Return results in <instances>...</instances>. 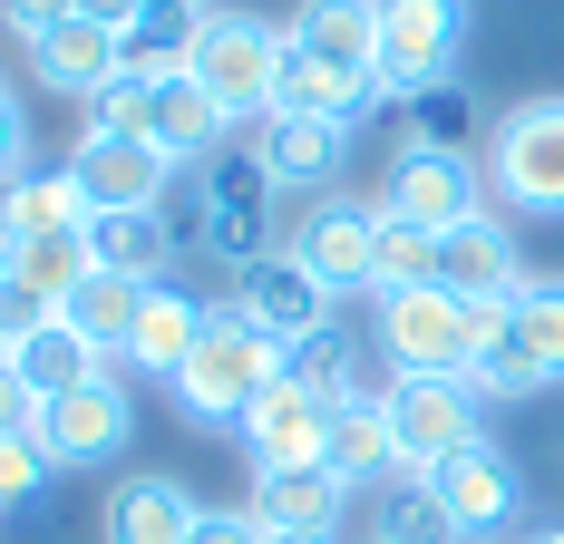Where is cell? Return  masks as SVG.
Wrapping results in <instances>:
<instances>
[{"mask_svg": "<svg viewBox=\"0 0 564 544\" xmlns=\"http://www.w3.org/2000/svg\"><path fill=\"white\" fill-rule=\"evenodd\" d=\"M282 370H292V350H282L273 330L253 322V312H234V302H215L195 360L175 370V409H185V428H205V437H243L253 399H263Z\"/></svg>", "mask_w": 564, "mask_h": 544, "instance_id": "1", "label": "cell"}, {"mask_svg": "<svg viewBox=\"0 0 564 544\" xmlns=\"http://www.w3.org/2000/svg\"><path fill=\"white\" fill-rule=\"evenodd\" d=\"M370 340H380V360L399 380H467L487 360V340H497V312L448 292V282H419V292H380Z\"/></svg>", "mask_w": 564, "mask_h": 544, "instance_id": "2", "label": "cell"}, {"mask_svg": "<svg viewBox=\"0 0 564 544\" xmlns=\"http://www.w3.org/2000/svg\"><path fill=\"white\" fill-rule=\"evenodd\" d=\"M487 205L516 224H564V98H525L487 127Z\"/></svg>", "mask_w": 564, "mask_h": 544, "instance_id": "3", "label": "cell"}, {"mask_svg": "<svg viewBox=\"0 0 564 544\" xmlns=\"http://www.w3.org/2000/svg\"><path fill=\"white\" fill-rule=\"evenodd\" d=\"M195 78L234 127H263L282 108V30L263 10H215L205 40H195Z\"/></svg>", "mask_w": 564, "mask_h": 544, "instance_id": "4", "label": "cell"}, {"mask_svg": "<svg viewBox=\"0 0 564 544\" xmlns=\"http://www.w3.org/2000/svg\"><path fill=\"white\" fill-rule=\"evenodd\" d=\"M380 215H409V224H429V233H457L467 215H487V156H477V146L390 137V165H380Z\"/></svg>", "mask_w": 564, "mask_h": 544, "instance_id": "5", "label": "cell"}, {"mask_svg": "<svg viewBox=\"0 0 564 544\" xmlns=\"http://www.w3.org/2000/svg\"><path fill=\"white\" fill-rule=\"evenodd\" d=\"M205 185H195V253L225 272H253L263 253H273V175L243 156V146H225L215 165H195Z\"/></svg>", "mask_w": 564, "mask_h": 544, "instance_id": "6", "label": "cell"}, {"mask_svg": "<svg viewBox=\"0 0 564 544\" xmlns=\"http://www.w3.org/2000/svg\"><path fill=\"white\" fill-rule=\"evenodd\" d=\"M555 380H564V282H525L497 312V340L467 370V389L477 399H535V389H555Z\"/></svg>", "mask_w": 564, "mask_h": 544, "instance_id": "7", "label": "cell"}, {"mask_svg": "<svg viewBox=\"0 0 564 544\" xmlns=\"http://www.w3.org/2000/svg\"><path fill=\"white\" fill-rule=\"evenodd\" d=\"M380 409H390V447H399V477H429L448 467L457 447L487 437V399L467 380H380Z\"/></svg>", "mask_w": 564, "mask_h": 544, "instance_id": "8", "label": "cell"}, {"mask_svg": "<svg viewBox=\"0 0 564 544\" xmlns=\"http://www.w3.org/2000/svg\"><path fill=\"white\" fill-rule=\"evenodd\" d=\"M477 10L467 0H380V98H419L457 78Z\"/></svg>", "mask_w": 564, "mask_h": 544, "instance_id": "9", "label": "cell"}, {"mask_svg": "<svg viewBox=\"0 0 564 544\" xmlns=\"http://www.w3.org/2000/svg\"><path fill=\"white\" fill-rule=\"evenodd\" d=\"M429 496L448 505L457 544H507L525 525V467H516L497 437H477V447H457L448 467H429Z\"/></svg>", "mask_w": 564, "mask_h": 544, "instance_id": "10", "label": "cell"}, {"mask_svg": "<svg viewBox=\"0 0 564 544\" xmlns=\"http://www.w3.org/2000/svg\"><path fill=\"white\" fill-rule=\"evenodd\" d=\"M282 243L332 282V302H350V292L380 282V195H370V205H360V195H322V205H302V224H292Z\"/></svg>", "mask_w": 564, "mask_h": 544, "instance_id": "11", "label": "cell"}, {"mask_svg": "<svg viewBox=\"0 0 564 544\" xmlns=\"http://www.w3.org/2000/svg\"><path fill=\"white\" fill-rule=\"evenodd\" d=\"M137 437V399H127V370H98L88 389H68L40 409V447L50 467H117Z\"/></svg>", "mask_w": 564, "mask_h": 544, "instance_id": "12", "label": "cell"}, {"mask_svg": "<svg viewBox=\"0 0 564 544\" xmlns=\"http://www.w3.org/2000/svg\"><path fill=\"white\" fill-rule=\"evenodd\" d=\"M243 156L273 175V195L322 205V195L340 185V165H350V127H322V117H302V108H273L263 127H243Z\"/></svg>", "mask_w": 564, "mask_h": 544, "instance_id": "13", "label": "cell"}, {"mask_svg": "<svg viewBox=\"0 0 564 544\" xmlns=\"http://www.w3.org/2000/svg\"><path fill=\"white\" fill-rule=\"evenodd\" d=\"M234 312H253V322L273 330L282 350H302V340H322V330H332L340 302H332V282L302 263L292 243H273L253 272H234Z\"/></svg>", "mask_w": 564, "mask_h": 544, "instance_id": "14", "label": "cell"}, {"mask_svg": "<svg viewBox=\"0 0 564 544\" xmlns=\"http://www.w3.org/2000/svg\"><path fill=\"white\" fill-rule=\"evenodd\" d=\"M332 418H340V399H322L312 380L282 370V380L253 399V418H243V457H253V467H322V457H332Z\"/></svg>", "mask_w": 564, "mask_h": 544, "instance_id": "15", "label": "cell"}, {"mask_svg": "<svg viewBox=\"0 0 564 544\" xmlns=\"http://www.w3.org/2000/svg\"><path fill=\"white\" fill-rule=\"evenodd\" d=\"M438 282L448 292H467V302H487V312H507L516 292L535 282L525 272V243H516V215H467L457 233H438Z\"/></svg>", "mask_w": 564, "mask_h": 544, "instance_id": "16", "label": "cell"}, {"mask_svg": "<svg viewBox=\"0 0 564 544\" xmlns=\"http://www.w3.org/2000/svg\"><path fill=\"white\" fill-rule=\"evenodd\" d=\"M68 175H78L88 215H137V205H166V195H175V165L156 156L147 137H88V127H78Z\"/></svg>", "mask_w": 564, "mask_h": 544, "instance_id": "17", "label": "cell"}, {"mask_svg": "<svg viewBox=\"0 0 564 544\" xmlns=\"http://www.w3.org/2000/svg\"><path fill=\"white\" fill-rule=\"evenodd\" d=\"M234 137V117L205 98V78L185 68V78H147V146L185 175V165H215Z\"/></svg>", "mask_w": 564, "mask_h": 544, "instance_id": "18", "label": "cell"}, {"mask_svg": "<svg viewBox=\"0 0 564 544\" xmlns=\"http://www.w3.org/2000/svg\"><path fill=\"white\" fill-rule=\"evenodd\" d=\"M205 312H215V302H195L185 282H147V302H137V330H127L117 370L175 389V370H185V360H195V340H205Z\"/></svg>", "mask_w": 564, "mask_h": 544, "instance_id": "19", "label": "cell"}, {"mask_svg": "<svg viewBox=\"0 0 564 544\" xmlns=\"http://www.w3.org/2000/svg\"><path fill=\"white\" fill-rule=\"evenodd\" d=\"M282 40L322 68H350V78H380V0H292Z\"/></svg>", "mask_w": 564, "mask_h": 544, "instance_id": "20", "label": "cell"}, {"mask_svg": "<svg viewBox=\"0 0 564 544\" xmlns=\"http://www.w3.org/2000/svg\"><path fill=\"white\" fill-rule=\"evenodd\" d=\"M78 243H88V263L117 272V282H166L185 233H175L166 205H137V215H88V224H78Z\"/></svg>", "mask_w": 564, "mask_h": 544, "instance_id": "21", "label": "cell"}, {"mask_svg": "<svg viewBox=\"0 0 564 544\" xmlns=\"http://www.w3.org/2000/svg\"><path fill=\"white\" fill-rule=\"evenodd\" d=\"M195 525H205V505L175 487V477H117L108 496V515H98V535L108 544H195Z\"/></svg>", "mask_w": 564, "mask_h": 544, "instance_id": "22", "label": "cell"}, {"mask_svg": "<svg viewBox=\"0 0 564 544\" xmlns=\"http://www.w3.org/2000/svg\"><path fill=\"white\" fill-rule=\"evenodd\" d=\"M78 224H88V195H78L68 165H58V175H10V185H0V253H30V243L78 233Z\"/></svg>", "mask_w": 564, "mask_h": 544, "instance_id": "23", "label": "cell"}, {"mask_svg": "<svg viewBox=\"0 0 564 544\" xmlns=\"http://www.w3.org/2000/svg\"><path fill=\"white\" fill-rule=\"evenodd\" d=\"M30 68H40V88H58V98H98L108 78H127V58H117V30H98V20H68V30H50L40 50H30Z\"/></svg>", "mask_w": 564, "mask_h": 544, "instance_id": "24", "label": "cell"}, {"mask_svg": "<svg viewBox=\"0 0 564 544\" xmlns=\"http://www.w3.org/2000/svg\"><path fill=\"white\" fill-rule=\"evenodd\" d=\"M282 108L322 117V127H370V108H380V78H350V68H322V58H302L292 40H282Z\"/></svg>", "mask_w": 564, "mask_h": 544, "instance_id": "25", "label": "cell"}, {"mask_svg": "<svg viewBox=\"0 0 564 544\" xmlns=\"http://www.w3.org/2000/svg\"><path fill=\"white\" fill-rule=\"evenodd\" d=\"M340 496H360V487H340L332 467H253V515L263 525H322V535H340Z\"/></svg>", "mask_w": 564, "mask_h": 544, "instance_id": "26", "label": "cell"}, {"mask_svg": "<svg viewBox=\"0 0 564 544\" xmlns=\"http://www.w3.org/2000/svg\"><path fill=\"white\" fill-rule=\"evenodd\" d=\"M332 467L340 487H390L399 477V447H390V409H380V389L370 399H340V418H332Z\"/></svg>", "mask_w": 564, "mask_h": 544, "instance_id": "27", "label": "cell"}, {"mask_svg": "<svg viewBox=\"0 0 564 544\" xmlns=\"http://www.w3.org/2000/svg\"><path fill=\"white\" fill-rule=\"evenodd\" d=\"M205 20H215V10H137V20L117 30L127 78H185V68H195V40H205Z\"/></svg>", "mask_w": 564, "mask_h": 544, "instance_id": "28", "label": "cell"}, {"mask_svg": "<svg viewBox=\"0 0 564 544\" xmlns=\"http://www.w3.org/2000/svg\"><path fill=\"white\" fill-rule=\"evenodd\" d=\"M10 370H20V380L40 389V399H68V389H88L98 370H117V360L98 350V340H78L68 322H50V330H30V340L10 350Z\"/></svg>", "mask_w": 564, "mask_h": 544, "instance_id": "29", "label": "cell"}, {"mask_svg": "<svg viewBox=\"0 0 564 544\" xmlns=\"http://www.w3.org/2000/svg\"><path fill=\"white\" fill-rule=\"evenodd\" d=\"M137 302H147V282H117V272L88 263V282L58 302V322L78 330V340H98V350L117 360V350H127V330H137Z\"/></svg>", "mask_w": 564, "mask_h": 544, "instance_id": "30", "label": "cell"}, {"mask_svg": "<svg viewBox=\"0 0 564 544\" xmlns=\"http://www.w3.org/2000/svg\"><path fill=\"white\" fill-rule=\"evenodd\" d=\"M370 544H457L448 505L429 496V477H390L370 496Z\"/></svg>", "mask_w": 564, "mask_h": 544, "instance_id": "31", "label": "cell"}, {"mask_svg": "<svg viewBox=\"0 0 564 544\" xmlns=\"http://www.w3.org/2000/svg\"><path fill=\"white\" fill-rule=\"evenodd\" d=\"M419 282H438V233L409 215H380V282L370 292H419Z\"/></svg>", "mask_w": 564, "mask_h": 544, "instance_id": "32", "label": "cell"}, {"mask_svg": "<svg viewBox=\"0 0 564 544\" xmlns=\"http://www.w3.org/2000/svg\"><path fill=\"white\" fill-rule=\"evenodd\" d=\"M50 322H58V292L40 282V272L0 263V350H20L30 330H50Z\"/></svg>", "mask_w": 564, "mask_h": 544, "instance_id": "33", "label": "cell"}, {"mask_svg": "<svg viewBox=\"0 0 564 544\" xmlns=\"http://www.w3.org/2000/svg\"><path fill=\"white\" fill-rule=\"evenodd\" d=\"M477 98L457 88V78H438V88H419L409 98V117H399V137H429V146H467V127H477Z\"/></svg>", "mask_w": 564, "mask_h": 544, "instance_id": "34", "label": "cell"}, {"mask_svg": "<svg viewBox=\"0 0 564 544\" xmlns=\"http://www.w3.org/2000/svg\"><path fill=\"white\" fill-rule=\"evenodd\" d=\"M292 380H312L322 399H370V380H360V350H350L340 330H322V340H302V350H292Z\"/></svg>", "mask_w": 564, "mask_h": 544, "instance_id": "35", "label": "cell"}, {"mask_svg": "<svg viewBox=\"0 0 564 544\" xmlns=\"http://www.w3.org/2000/svg\"><path fill=\"white\" fill-rule=\"evenodd\" d=\"M40 487H50V447L40 437H0V515L40 505Z\"/></svg>", "mask_w": 564, "mask_h": 544, "instance_id": "36", "label": "cell"}, {"mask_svg": "<svg viewBox=\"0 0 564 544\" xmlns=\"http://www.w3.org/2000/svg\"><path fill=\"white\" fill-rule=\"evenodd\" d=\"M88 137H147V78H108L88 98Z\"/></svg>", "mask_w": 564, "mask_h": 544, "instance_id": "37", "label": "cell"}, {"mask_svg": "<svg viewBox=\"0 0 564 544\" xmlns=\"http://www.w3.org/2000/svg\"><path fill=\"white\" fill-rule=\"evenodd\" d=\"M10 263H20V272H40L58 302H68V292L88 282V243H78V233H50V243H30V253H10Z\"/></svg>", "mask_w": 564, "mask_h": 544, "instance_id": "38", "label": "cell"}, {"mask_svg": "<svg viewBox=\"0 0 564 544\" xmlns=\"http://www.w3.org/2000/svg\"><path fill=\"white\" fill-rule=\"evenodd\" d=\"M68 20H78V0H0V30H20V50H40Z\"/></svg>", "mask_w": 564, "mask_h": 544, "instance_id": "39", "label": "cell"}, {"mask_svg": "<svg viewBox=\"0 0 564 544\" xmlns=\"http://www.w3.org/2000/svg\"><path fill=\"white\" fill-rule=\"evenodd\" d=\"M40 409H50V399H40V389L0 360V437H40Z\"/></svg>", "mask_w": 564, "mask_h": 544, "instance_id": "40", "label": "cell"}, {"mask_svg": "<svg viewBox=\"0 0 564 544\" xmlns=\"http://www.w3.org/2000/svg\"><path fill=\"white\" fill-rule=\"evenodd\" d=\"M10 175H30V117H20V98L0 88V185Z\"/></svg>", "mask_w": 564, "mask_h": 544, "instance_id": "41", "label": "cell"}, {"mask_svg": "<svg viewBox=\"0 0 564 544\" xmlns=\"http://www.w3.org/2000/svg\"><path fill=\"white\" fill-rule=\"evenodd\" d=\"M195 544H263V515H253V505H243V515H205Z\"/></svg>", "mask_w": 564, "mask_h": 544, "instance_id": "42", "label": "cell"}, {"mask_svg": "<svg viewBox=\"0 0 564 544\" xmlns=\"http://www.w3.org/2000/svg\"><path fill=\"white\" fill-rule=\"evenodd\" d=\"M137 10H147V0H78V20H98V30H127Z\"/></svg>", "mask_w": 564, "mask_h": 544, "instance_id": "43", "label": "cell"}, {"mask_svg": "<svg viewBox=\"0 0 564 544\" xmlns=\"http://www.w3.org/2000/svg\"><path fill=\"white\" fill-rule=\"evenodd\" d=\"M263 544H340V535H322V525H263Z\"/></svg>", "mask_w": 564, "mask_h": 544, "instance_id": "44", "label": "cell"}, {"mask_svg": "<svg viewBox=\"0 0 564 544\" xmlns=\"http://www.w3.org/2000/svg\"><path fill=\"white\" fill-rule=\"evenodd\" d=\"M147 10H215V0H147Z\"/></svg>", "mask_w": 564, "mask_h": 544, "instance_id": "45", "label": "cell"}, {"mask_svg": "<svg viewBox=\"0 0 564 544\" xmlns=\"http://www.w3.org/2000/svg\"><path fill=\"white\" fill-rule=\"evenodd\" d=\"M525 544H564V525H535V535H525Z\"/></svg>", "mask_w": 564, "mask_h": 544, "instance_id": "46", "label": "cell"}, {"mask_svg": "<svg viewBox=\"0 0 564 544\" xmlns=\"http://www.w3.org/2000/svg\"><path fill=\"white\" fill-rule=\"evenodd\" d=\"M0 263H10V253H0Z\"/></svg>", "mask_w": 564, "mask_h": 544, "instance_id": "47", "label": "cell"}, {"mask_svg": "<svg viewBox=\"0 0 564 544\" xmlns=\"http://www.w3.org/2000/svg\"><path fill=\"white\" fill-rule=\"evenodd\" d=\"M0 360H10V350H0Z\"/></svg>", "mask_w": 564, "mask_h": 544, "instance_id": "48", "label": "cell"}, {"mask_svg": "<svg viewBox=\"0 0 564 544\" xmlns=\"http://www.w3.org/2000/svg\"><path fill=\"white\" fill-rule=\"evenodd\" d=\"M0 88H10V78H0Z\"/></svg>", "mask_w": 564, "mask_h": 544, "instance_id": "49", "label": "cell"}]
</instances>
